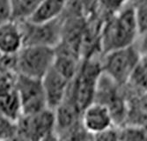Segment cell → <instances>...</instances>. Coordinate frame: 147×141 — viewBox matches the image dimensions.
<instances>
[{"label": "cell", "mask_w": 147, "mask_h": 141, "mask_svg": "<svg viewBox=\"0 0 147 141\" xmlns=\"http://www.w3.org/2000/svg\"><path fill=\"white\" fill-rule=\"evenodd\" d=\"M139 35L135 9L127 4L105 19L100 33V50L104 55L114 49L134 44Z\"/></svg>", "instance_id": "6da1fadb"}, {"label": "cell", "mask_w": 147, "mask_h": 141, "mask_svg": "<svg viewBox=\"0 0 147 141\" xmlns=\"http://www.w3.org/2000/svg\"><path fill=\"white\" fill-rule=\"evenodd\" d=\"M55 48L48 46L28 45L15 55V71L17 74L42 79L53 67Z\"/></svg>", "instance_id": "7a4b0ae2"}, {"label": "cell", "mask_w": 147, "mask_h": 141, "mask_svg": "<svg viewBox=\"0 0 147 141\" xmlns=\"http://www.w3.org/2000/svg\"><path fill=\"white\" fill-rule=\"evenodd\" d=\"M16 139H57L55 111L49 108L34 114L21 115L16 121Z\"/></svg>", "instance_id": "3957f363"}, {"label": "cell", "mask_w": 147, "mask_h": 141, "mask_svg": "<svg viewBox=\"0 0 147 141\" xmlns=\"http://www.w3.org/2000/svg\"><path fill=\"white\" fill-rule=\"evenodd\" d=\"M140 58L138 47L134 43L104 54L101 59L102 69L114 81L123 86L129 80Z\"/></svg>", "instance_id": "277c9868"}, {"label": "cell", "mask_w": 147, "mask_h": 141, "mask_svg": "<svg viewBox=\"0 0 147 141\" xmlns=\"http://www.w3.org/2000/svg\"><path fill=\"white\" fill-rule=\"evenodd\" d=\"M102 72L101 60L93 55L84 57L80 63L72 86L76 101L82 111L94 101L97 83Z\"/></svg>", "instance_id": "5b68a950"}, {"label": "cell", "mask_w": 147, "mask_h": 141, "mask_svg": "<svg viewBox=\"0 0 147 141\" xmlns=\"http://www.w3.org/2000/svg\"><path fill=\"white\" fill-rule=\"evenodd\" d=\"M19 21L22 29L24 46L38 45L55 48L62 39L63 15L46 22H32L28 20Z\"/></svg>", "instance_id": "8992f818"}, {"label": "cell", "mask_w": 147, "mask_h": 141, "mask_svg": "<svg viewBox=\"0 0 147 141\" xmlns=\"http://www.w3.org/2000/svg\"><path fill=\"white\" fill-rule=\"evenodd\" d=\"M15 83L21 104L22 115L37 113L48 108L41 79L17 74Z\"/></svg>", "instance_id": "52a82bcc"}, {"label": "cell", "mask_w": 147, "mask_h": 141, "mask_svg": "<svg viewBox=\"0 0 147 141\" xmlns=\"http://www.w3.org/2000/svg\"><path fill=\"white\" fill-rule=\"evenodd\" d=\"M81 122L85 129L93 136L115 126L112 115L105 105L93 101L82 111Z\"/></svg>", "instance_id": "ba28073f"}, {"label": "cell", "mask_w": 147, "mask_h": 141, "mask_svg": "<svg viewBox=\"0 0 147 141\" xmlns=\"http://www.w3.org/2000/svg\"><path fill=\"white\" fill-rule=\"evenodd\" d=\"M42 81L48 108L55 110L67 94L71 80L52 67L42 79Z\"/></svg>", "instance_id": "9c48e42d"}, {"label": "cell", "mask_w": 147, "mask_h": 141, "mask_svg": "<svg viewBox=\"0 0 147 141\" xmlns=\"http://www.w3.org/2000/svg\"><path fill=\"white\" fill-rule=\"evenodd\" d=\"M23 46V34L19 20L11 19L0 25V55L15 56Z\"/></svg>", "instance_id": "30bf717a"}, {"label": "cell", "mask_w": 147, "mask_h": 141, "mask_svg": "<svg viewBox=\"0 0 147 141\" xmlns=\"http://www.w3.org/2000/svg\"><path fill=\"white\" fill-rule=\"evenodd\" d=\"M69 0H42L28 19L32 22H46L63 15Z\"/></svg>", "instance_id": "8fae6325"}, {"label": "cell", "mask_w": 147, "mask_h": 141, "mask_svg": "<svg viewBox=\"0 0 147 141\" xmlns=\"http://www.w3.org/2000/svg\"><path fill=\"white\" fill-rule=\"evenodd\" d=\"M132 90L147 92V58L141 56L129 80L126 84Z\"/></svg>", "instance_id": "7c38bea8"}, {"label": "cell", "mask_w": 147, "mask_h": 141, "mask_svg": "<svg viewBox=\"0 0 147 141\" xmlns=\"http://www.w3.org/2000/svg\"><path fill=\"white\" fill-rule=\"evenodd\" d=\"M42 0H11L12 19L28 20Z\"/></svg>", "instance_id": "4fadbf2b"}, {"label": "cell", "mask_w": 147, "mask_h": 141, "mask_svg": "<svg viewBox=\"0 0 147 141\" xmlns=\"http://www.w3.org/2000/svg\"><path fill=\"white\" fill-rule=\"evenodd\" d=\"M119 128V140H147V129L138 125L125 123Z\"/></svg>", "instance_id": "5bb4252c"}, {"label": "cell", "mask_w": 147, "mask_h": 141, "mask_svg": "<svg viewBox=\"0 0 147 141\" xmlns=\"http://www.w3.org/2000/svg\"><path fill=\"white\" fill-rule=\"evenodd\" d=\"M16 121L0 113V140L16 139Z\"/></svg>", "instance_id": "9a60e30c"}, {"label": "cell", "mask_w": 147, "mask_h": 141, "mask_svg": "<svg viewBox=\"0 0 147 141\" xmlns=\"http://www.w3.org/2000/svg\"><path fill=\"white\" fill-rule=\"evenodd\" d=\"M129 0H98L99 6L107 16L114 14L123 8Z\"/></svg>", "instance_id": "2e32d148"}, {"label": "cell", "mask_w": 147, "mask_h": 141, "mask_svg": "<svg viewBox=\"0 0 147 141\" xmlns=\"http://www.w3.org/2000/svg\"><path fill=\"white\" fill-rule=\"evenodd\" d=\"M12 19L11 0H0V25Z\"/></svg>", "instance_id": "e0dca14e"}, {"label": "cell", "mask_w": 147, "mask_h": 141, "mask_svg": "<svg viewBox=\"0 0 147 141\" xmlns=\"http://www.w3.org/2000/svg\"><path fill=\"white\" fill-rule=\"evenodd\" d=\"M140 36H141V40L138 47L140 51L141 56L147 58V32L140 34Z\"/></svg>", "instance_id": "ac0fdd59"}]
</instances>
